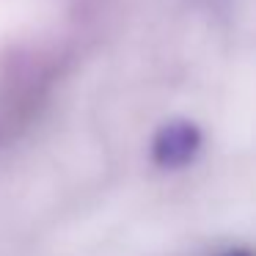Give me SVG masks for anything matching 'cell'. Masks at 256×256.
Wrapping results in <instances>:
<instances>
[{
	"instance_id": "cell-1",
	"label": "cell",
	"mask_w": 256,
	"mask_h": 256,
	"mask_svg": "<svg viewBox=\"0 0 256 256\" xmlns=\"http://www.w3.org/2000/svg\"><path fill=\"white\" fill-rule=\"evenodd\" d=\"M201 149V130L190 122H171L154 135L152 157L160 168H184Z\"/></svg>"
},
{
	"instance_id": "cell-2",
	"label": "cell",
	"mask_w": 256,
	"mask_h": 256,
	"mask_svg": "<svg viewBox=\"0 0 256 256\" xmlns=\"http://www.w3.org/2000/svg\"><path fill=\"white\" fill-rule=\"evenodd\" d=\"M220 256H256V254H250V250H245V248H234V250H226V254H220Z\"/></svg>"
}]
</instances>
